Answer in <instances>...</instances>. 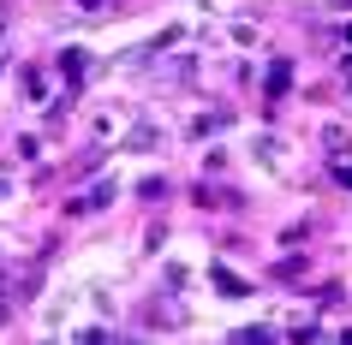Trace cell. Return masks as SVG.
Returning a JSON list of instances; mask_svg holds the SVG:
<instances>
[{"instance_id": "cell-1", "label": "cell", "mask_w": 352, "mask_h": 345, "mask_svg": "<svg viewBox=\"0 0 352 345\" xmlns=\"http://www.w3.org/2000/svg\"><path fill=\"white\" fill-rule=\"evenodd\" d=\"M108 197H113V185H96V191H84V197H72V209H78V215H96Z\"/></svg>"}, {"instance_id": "cell-2", "label": "cell", "mask_w": 352, "mask_h": 345, "mask_svg": "<svg viewBox=\"0 0 352 345\" xmlns=\"http://www.w3.org/2000/svg\"><path fill=\"white\" fill-rule=\"evenodd\" d=\"M215 286L233 292V298H245V280H233V274H221V268H215Z\"/></svg>"}, {"instance_id": "cell-3", "label": "cell", "mask_w": 352, "mask_h": 345, "mask_svg": "<svg viewBox=\"0 0 352 345\" xmlns=\"http://www.w3.org/2000/svg\"><path fill=\"white\" fill-rule=\"evenodd\" d=\"M340 179H346V185H352V167H340Z\"/></svg>"}]
</instances>
